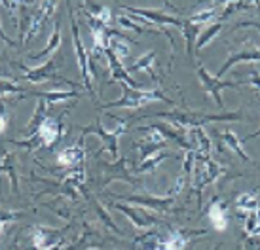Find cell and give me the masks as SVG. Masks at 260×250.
<instances>
[{
    "instance_id": "cell-1",
    "label": "cell",
    "mask_w": 260,
    "mask_h": 250,
    "mask_svg": "<svg viewBox=\"0 0 260 250\" xmlns=\"http://www.w3.org/2000/svg\"><path fill=\"white\" fill-rule=\"evenodd\" d=\"M154 118H166L171 120V125L179 127L181 131L184 129H198L209 123L218 122H239L243 120V116L239 112H222V114H207V112H198V110H171V112H158V114H150Z\"/></svg>"
},
{
    "instance_id": "cell-2",
    "label": "cell",
    "mask_w": 260,
    "mask_h": 250,
    "mask_svg": "<svg viewBox=\"0 0 260 250\" xmlns=\"http://www.w3.org/2000/svg\"><path fill=\"white\" fill-rule=\"evenodd\" d=\"M120 86H122V99L118 100H112L109 104H105L103 110H107V108H127V110H139V108L146 106V104H150L154 100H164L167 104H173V100L166 97L161 89H154V91H141V89H133L129 87L127 84H123V82H118Z\"/></svg>"
},
{
    "instance_id": "cell-3",
    "label": "cell",
    "mask_w": 260,
    "mask_h": 250,
    "mask_svg": "<svg viewBox=\"0 0 260 250\" xmlns=\"http://www.w3.org/2000/svg\"><path fill=\"white\" fill-rule=\"evenodd\" d=\"M63 55H59L57 61L55 57H50L44 64L40 66H35V68H29L27 64H19L23 68V78L29 80L30 84H42V82H50V80H57V82H65V84H71L73 87H78L76 82H71V80L63 78L57 74V68L63 66Z\"/></svg>"
},
{
    "instance_id": "cell-4",
    "label": "cell",
    "mask_w": 260,
    "mask_h": 250,
    "mask_svg": "<svg viewBox=\"0 0 260 250\" xmlns=\"http://www.w3.org/2000/svg\"><path fill=\"white\" fill-rule=\"evenodd\" d=\"M67 8H69V19H71V29H73V44H74V50H76V59H78L80 74H82V78H84V87L87 89V93L93 97L95 91H93V86H91V76H89V53H87V50L84 48L82 38H80L78 21L74 19L71 0H67Z\"/></svg>"
},
{
    "instance_id": "cell-5",
    "label": "cell",
    "mask_w": 260,
    "mask_h": 250,
    "mask_svg": "<svg viewBox=\"0 0 260 250\" xmlns=\"http://www.w3.org/2000/svg\"><path fill=\"white\" fill-rule=\"evenodd\" d=\"M131 120H120V125L114 129V131H107V129L103 127L101 122H95L91 123L89 127H84L82 129V135H97L99 138L103 140V148L101 150H109L110 154L114 157L120 156V148H118V138L127 131V123Z\"/></svg>"
},
{
    "instance_id": "cell-6",
    "label": "cell",
    "mask_w": 260,
    "mask_h": 250,
    "mask_svg": "<svg viewBox=\"0 0 260 250\" xmlns=\"http://www.w3.org/2000/svg\"><path fill=\"white\" fill-rule=\"evenodd\" d=\"M196 72H198V78L202 82L203 89L213 97V100L217 102L218 108L224 110V99H222V89L226 87H239V86H245L247 82L245 80H239V82H226V80H220L217 76L209 74V70L203 66V64H198L196 66Z\"/></svg>"
},
{
    "instance_id": "cell-7",
    "label": "cell",
    "mask_w": 260,
    "mask_h": 250,
    "mask_svg": "<svg viewBox=\"0 0 260 250\" xmlns=\"http://www.w3.org/2000/svg\"><path fill=\"white\" fill-rule=\"evenodd\" d=\"M203 157V165L198 169V172H196V193H198V205H202V192L205 186H209V184H213L215 180L222 174V167L215 161V159H211L209 156H202Z\"/></svg>"
},
{
    "instance_id": "cell-8",
    "label": "cell",
    "mask_w": 260,
    "mask_h": 250,
    "mask_svg": "<svg viewBox=\"0 0 260 250\" xmlns=\"http://www.w3.org/2000/svg\"><path fill=\"white\" fill-rule=\"evenodd\" d=\"M122 10H125L129 15H139L146 21L154 23L156 27H166V25H173L177 29H182V17H173V15H166L159 10H143V8H133V6H120Z\"/></svg>"
},
{
    "instance_id": "cell-9",
    "label": "cell",
    "mask_w": 260,
    "mask_h": 250,
    "mask_svg": "<svg viewBox=\"0 0 260 250\" xmlns=\"http://www.w3.org/2000/svg\"><path fill=\"white\" fill-rule=\"evenodd\" d=\"M65 116H67V110L59 116L57 120H53V118H50V116L44 120V123L40 125V129H38V136H40L42 144H46V146H53V144H57L59 140L63 138V135H65L63 118H65Z\"/></svg>"
},
{
    "instance_id": "cell-10",
    "label": "cell",
    "mask_w": 260,
    "mask_h": 250,
    "mask_svg": "<svg viewBox=\"0 0 260 250\" xmlns=\"http://www.w3.org/2000/svg\"><path fill=\"white\" fill-rule=\"evenodd\" d=\"M103 169V174H105V178H103V186H109L112 180H125V182H137L135 176L131 174V171H127V159L125 157H118V161L116 163H105V161H99Z\"/></svg>"
},
{
    "instance_id": "cell-11",
    "label": "cell",
    "mask_w": 260,
    "mask_h": 250,
    "mask_svg": "<svg viewBox=\"0 0 260 250\" xmlns=\"http://www.w3.org/2000/svg\"><path fill=\"white\" fill-rule=\"evenodd\" d=\"M127 203H135L141 207H150L158 212H169L173 207L175 197H156V195H125V197H118Z\"/></svg>"
},
{
    "instance_id": "cell-12",
    "label": "cell",
    "mask_w": 260,
    "mask_h": 250,
    "mask_svg": "<svg viewBox=\"0 0 260 250\" xmlns=\"http://www.w3.org/2000/svg\"><path fill=\"white\" fill-rule=\"evenodd\" d=\"M131 44H135V42L129 40L127 36H123L122 32H118V30L107 27V48L112 50V53H114L118 59L129 57Z\"/></svg>"
},
{
    "instance_id": "cell-13",
    "label": "cell",
    "mask_w": 260,
    "mask_h": 250,
    "mask_svg": "<svg viewBox=\"0 0 260 250\" xmlns=\"http://www.w3.org/2000/svg\"><path fill=\"white\" fill-rule=\"evenodd\" d=\"M253 61H258L260 63V50L258 48H249V50H239L238 53H232L230 57L226 59V63L218 68L217 78L222 80V76L230 70L232 66H236L239 63H253Z\"/></svg>"
},
{
    "instance_id": "cell-14",
    "label": "cell",
    "mask_w": 260,
    "mask_h": 250,
    "mask_svg": "<svg viewBox=\"0 0 260 250\" xmlns=\"http://www.w3.org/2000/svg\"><path fill=\"white\" fill-rule=\"evenodd\" d=\"M217 135L220 136V142L226 144L234 154H238L239 159H243L245 163H254L253 159L247 156V152L243 150V146H241V140H239L238 135H236L232 129H222V131H218Z\"/></svg>"
},
{
    "instance_id": "cell-15",
    "label": "cell",
    "mask_w": 260,
    "mask_h": 250,
    "mask_svg": "<svg viewBox=\"0 0 260 250\" xmlns=\"http://www.w3.org/2000/svg\"><path fill=\"white\" fill-rule=\"evenodd\" d=\"M146 70L148 76L152 78V82H158V74H156V51H148L146 55H143L141 59H137L133 64L127 66V72H139Z\"/></svg>"
},
{
    "instance_id": "cell-16",
    "label": "cell",
    "mask_w": 260,
    "mask_h": 250,
    "mask_svg": "<svg viewBox=\"0 0 260 250\" xmlns=\"http://www.w3.org/2000/svg\"><path fill=\"white\" fill-rule=\"evenodd\" d=\"M48 102L44 99H38L37 102V108H35V114H32V118H30L29 122V129H27V136H35L38 135V129H40V125L44 123V120L48 118Z\"/></svg>"
},
{
    "instance_id": "cell-17",
    "label": "cell",
    "mask_w": 260,
    "mask_h": 250,
    "mask_svg": "<svg viewBox=\"0 0 260 250\" xmlns=\"http://www.w3.org/2000/svg\"><path fill=\"white\" fill-rule=\"evenodd\" d=\"M61 23L57 21V25H55V30L51 32L50 40H48V44H46V48H44L40 53H37V55H29V59H32V61H44V59H48L53 53V51H57L59 48H61Z\"/></svg>"
},
{
    "instance_id": "cell-18",
    "label": "cell",
    "mask_w": 260,
    "mask_h": 250,
    "mask_svg": "<svg viewBox=\"0 0 260 250\" xmlns=\"http://www.w3.org/2000/svg\"><path fill=\"white\" fill-rule=\"evenodd\" d=\"M82 157H84V150H82V146H80V144H74V146H69V148H65L63 152H59L57 165L71 169V167H74L76 163L82 161Z\"/></svg>"
},
{
    "instance_id": "cell-19",
    "label": "cell",
    "mask_w": 260,
    "mask_h": 250,
    "mask_svg": "<svg viewBox=\"0 0 260 250\" xmlns=\"http://www.w3.org/2000/svg\"><path fill=\"white\" fill-rule=\"evenodd\" d=\"M202 32V25H196V23H190L188 17L182 21V36L186 40V50H188V57H194V48L196 42H198V36Z\"/></svg>"
},
{
    "instance_id": "cell-20",
    "label": "cell",
    "mask_w": 260,
    "mask_h": 250,
    "mask_svg": "<svg viewBox=\"0 0 260 250\" xmlns=\"http://www.w3.org/2000/svg\"><path fill=\"white\" fill-rule=\"evenodd\" d=\"M35 246L37 248H51L55 246V243L59 241V231L57 229H46V228H37L35 233Z\"/></svg>"
},
{
    "instance_id": "cell-21",
    "label": "cell",
    "mask_w": 260,
    "mask_h": 250,
    "mask_svg": "<svg viewBox=\"0 0 260 250\" xmlns=\"http://www.w3.org/2000/svg\"><path fill=\"white\" fill-rule=\"evenodd\" d=\"M207 215H209V220L213 224V228L218 229V231H224L226 229V208L218 199H215L207 208Z\"/></svg>"
},
{
    "instance_id": "cell-22",
    "label": "cell",
    "mask_w": 260,
    "mask_h": 250,
    "mask_svg": "<svg viewBox=\"0 0 260 250\" xmlns=\"http://www.w3.org/2000/svg\"><path fill=\"white\" fill-rule=\"evenodd\" d=\"M222 27L224 23L222 21H217V23H211L209 27H205V29H202V32H200V36H198V42H196V48L194 51H202L207 44L215 38V36L218 34V32H222Z\"/></svg>"
},
{
    "instance_id": "cell-23",
    "label": "cell",
    "mask_w": 260,
    "mask_h": 250,
    "mask_svg": "<svg viewBox=\"0 0 260 250\" xmlns=\"http://www.w3.org/2000/svg\"><path fill=\"white\" fill-rule=\"evenodd\" d=\"M114 207L118 208V210H122L123 215L127 216V218L135 224V228H139V229H145V228H148V226H152V224H156V222H158V218H154V216H145V218H141L133 208L123 207V205H120V203H116Z\"/></svg>"
},
{
    "instance_id": "cell-24",
    "label": "cell",
    "mask_w": 260,
    "mask_h": 250,
    "mask_svg": "<svg viewBox=\"0 0 260 250\" xmlns=\"http://www.w3.org/2000/svg\"><path fill=\"white\" fill-rule=\"evenodd\" d=\"M167 157H173V154L171 152H161V150H158V152H154L152 156H148V157H145L143 159V163L139 165L137 167V172H150V171H154L156 167H158L164 159H167Z\"/></svg>"
},
{
    "instance_id": "cell-25",
    "label": "cell",
    "mask_w": 260,
    "mask_h": 250,
    "mask_svg": "<svg viewBox=\"0 0 260 250\" xmlns=\"http://www.w3.org/2000/svg\"><path fill=\"white\" fill-rule=\"evenodd\" d=\"M38 97V99H44L48 104H57L61 100H69V99H80L82 95L74 93V91H53V93H30Z\"/></svg>"
},
{
    "instance_id": "cell-26",
    "label": "cell",
    "mask_w": 260,
    "mask_h": 250,
    "mask_svg": "<svg viewBox=\"0 0 260 250\" xmlns=\"http://www.w3.org/2000/svg\"><path fill=\"white\" fill-rule=\"evenodd\" d=\"M258 208V201L254 197L253 193H241L238 197V210L241 215H251Z\"/></svg>"
},
{
    "instance_id": "cell-27",
    "label": "cell",
    "mask_w": 260,
    "mask_h": 250,
    "mask_svg": "<svg viewBox=\"0 0 260 250\" xmlns=\"http://www.w3.org/2000/svg\"><path fill=\"white\" fill-rule=\"evenodd\" d=\"M15 93H25V87H21L19 84H15L14 80H0V99L2 97H10V95H15Z\"/></svg>"
},
{
    "instance_id": "cell-28",
    "label": "cell",
    "mask_w": 260,
    "mask_h": 250,
    "mask_svg": "<svg viewBox=\"0 0 260 250\" xmlns=\"http://www.w3.org/2000/svg\"><path fill=\"white\" fill-rule=\"evenodd\" d=\"M217 15H218V8L211 6L209 10H203L200 14H194L192 17H188V21L196 23V25H202V23H209L213 19H217Z\"/></svg>"
},
{
    "instance_id": "cell-29",
    "label": "cell",
    "mask_w": 260,
    "mask_h": 250,
    "mask_svg": "<svg viewBox=\"0 0 260 250\" xmlns=\"http://www.w3.org/2000/svg\"><path fill=\"white\" fill-rule=\"evenodd\" d=\"M93 205H95V208H97V212H99V216L103 218V222H105V224H107V226H109V228L112 229V231H116V233H120V229H118V226H116L114 222L110 220V216L107 215V212H105V210H103V208L99 207V205H97V201H93Z\"/></svg>"
},
{
    "instance_id": "cell-30",
    "label": "cell",
    "mask_w": 260,
    "mask_h": 250,
    "mask_svg": "<svg viewBox=\"0 0 260 250\" xmlns=\"http://www.w3.org/2000/svg\"><path fill=\"white\" fill-rule=\"evenodd\" d=\"M6 123H8V116L4 112V104H2V100H0V135L6 131Z\"/></svg>"
},
{
    "instance_id": "cell-31",
    "label": "cell",
    "mask_w": 260,
    "mask_h": 250,
    "mask_svg": "<svg viewBox=\"0 0 260 250\" xmlns=\"http://www.w3.org/2000/svg\"><path fill=\"white\" fill-rule=\"evenodd\" d=\"M247 84H251L253 87H256V91H260V74L256 70H253V74L249 76V80H245Z\"/></svg>"
},
{
    "instance_id": "cell-32",
    "label": "cell",
    "mask_w": 260,
    "mask_h": 250,
    "mask_svg": "<svg viewBox=\"0 0 260 250\" xmlns=\"http://www.w3.org/2000/svg\"><path fill=\"white\" fill-rule=\"evenodd\" d=\"M260 136V127L256 129V131H254V133H251V135H247L245 138H243V140H241V142H253L254 138H258Z\"/></svg>"
},
{
    "instance_id": "cell-33",
    "label": "cell",
    "mask_w": 260,
    "mask_h": 250,
    "mask_svg": "<svg viewBox=\"0 0 260 250\" xmlns=\"http://www.w3.org/2000/svg\"><path fill=\"white\" fill-rule=\"evenodd\" d=\"M230 2H234V0H213V6L215 8H226Z\"/></svg>"
},
{
    "instance_id": "cell-34",
    "label": "cell",
    "mask_w": 260,
    "mask_h": 250,
    "mask_svg": "<svg viewBox=\"0 0 260 250\" xmlns=\"http://www.w3.org/2000/svg\"><path fill=\"white\" fill-rule=\"evenodd\" d=\"M0 40H4V42H8L10 46H15V42L14 40H10L6 34H4V30H2V27H0Z\"/></svg>"
},
{
    "instance_id": "cell-35",
    "label": "cell",
    "mask_w": 260,
    "mask_h": 250,
    "mask_svg": "<svg viewBox=\"0 0 260 250\" xmlns=\"http://www.w3.org/2000/svg\"><path fill=\"white\" fill-rule=\"evenodd\" d=\"M164 2H166V6H167V8H171V10H177V8H175L173 4H171V2H169V0H164Z\"/></svg>"
}]
</instances>
